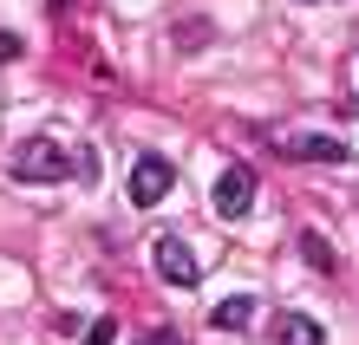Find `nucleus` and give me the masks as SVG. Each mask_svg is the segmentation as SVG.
<instances>
[{"label": "nucleus", "mask_w": 359, "mask_h": 345, "mask_svg": "<svg viewBox=\"0 0 359 345\" xmlns=\"http://www.w3.org/2000/svg\"><path fill=\"white\" fill-rule=\"evenodd\" d=\"M7 169H13L20 183H66L72 176V150L53 143V137H27V143H13Z\"/></svg>", "instance_id": "1"}, {"label": "nucleus", "mask_w": 359, "mask_h": 345, "mask_svg": "<svg viewBox=\"0 0 359 345\" xmlns=\"http://www.w3.org/2000/svg\"><path fill=\"white\" fill-rule=\"evenodd\" d=\"M248 202H255V169H248V163H229L222 176L209 183V209H216L222 222H242Z\"/></svg>", "instance_id": "2"}, {"label": "nucleus", "mask_w": 359, "mask_h": 345, "mask_svg": "<svg viewBox=\"0 0 359 345\" xmlns=\"http://www.w3.org/2000/svg\"><path fill=\"white\" fill-rule=\"evenodd\" d=\"M151 261H157V274L170 280V287H196V280H203V261H196V248H189L183 234H157Z\"/></svg>", "instance_id": "3"}, {"label": "nucleus", "mask_w": 359, "mask_h": 345, "mask_svg": "<svg viewBox=\"0 0 359 345\" xmlns=\"http://www.w3.org/2000/svg\"><path fill=\"white\" fill-rule=\"evenodd\" d=\"M170 183H177V169L163 163V157H137V163H131V183H124V189H131V202H137V209H157L163 196H170Z\"/></svg>", "instance_id": "4"}, {"label": "nucleus", "mask_w": 359, "mask_h": 345, "mask_svg": "<svg viewBox=\"0 0 359 345\" xmlns=\"http://www.w3.org/2000/svg\"><path fill=\"white\" fill-rule=\"evenodd\" d=\"M281 150H287L294 163H346V143L327 137V131H301V137H287Z\"/></svg>", "instance_id": "5"}, {"label": "nucleus", "mask_w": 359, "mask_h": 345, "mask_svg": "<svg viewBox=\"0 0 359 345\" xmlns=\"http://www.w3.org/2000/svg\"><path fill=\"white\" fill-rule=\"evenodd\" d=\"M274 339H281V345H327V326H320V319H313V313H274Z\"/></svg>", "instance_id": "6"}, {"label": "nucleus", "mask_w": 359, "mask_h": 345, "mask_svg": "<svg viewBox=\"0 0 359 345\" xmlns=\"http://www.w3.org/2000/svg\"><path fill=\"white\" fill-rule=\"evenodd\" d=\"M248 319H255V300H248V293H236V300H216V307H209V326H216V332H242Z\"/></svg>", "instance_id": "7"}, {"label": "nucleus", "mask_w": 359, "mask_h": 345, "mask_svg": "<svg viewBox=\"0 0 359 345\" xmlns=\"http://www.w3.org/2000/svg\"><path fill=\"white\" fill-rule=\"evenodd\" d=\"M183 46H209V20H183Z\"/></svg>", "instance_id": "8"}, {"label": "nucleus", "mask_w": 359, "mask_h": 345, "mask_svg": "<svg viewBox=\"0 0 359 345\" xmlns=\"http://www.w3.org/2000/svg\"><path fill=\"white\" fill-rule=\"evenodd\" d=\"M118 339V326H111V319H92V332H86V345H111Z\"/></svg>", "instance_id": "9"}, {"label": "nucleus", "mask_w": 359, "mask_h": 345, "mask_svg": "<svg viewBox=\"0 0 359 345\" xmlns=\"http://www.w3.org/2000/svg\"><path fill=\"white\" fill-rule=\"evenodd\" d=\"M0 59H20V39L13 33H0Z\"/></svg>", "instance_id": "10"}, {"label": "nucleus", "mask_w": 359, "mask_h": 345, "mask_svg": "<svg viewBox=\"0 0 359 345\" xmlns=\"http://www.w3.org/2000/svg\"><path fill=\"white\" fill-rule=\"evenodd\" d=\"M137 345H177V339H170V332H144Z\"/></svg>", "instance_id": "11"}, {"label": "nucleus", "mask_w": 359, "mask_h": 345, "mask_svg": "<svg viewBox=\"0 0 359 345\" xmlns=\"http://www.w3.org/2000/svg\"><path fill=\"white\" fill-rule=\"evenodd\" d=\"M307 7H320V0H307Z\"/></svg>", "instance_id": "12"}]
</instances>
